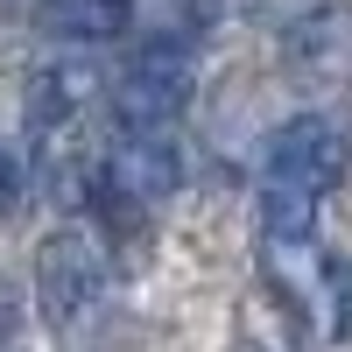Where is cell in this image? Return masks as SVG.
I'll return each instance as SVG.
<instances>
[{
    "label": "cell",
    "mask_w": 352,
    "mask_h": 352,
    "mask_svg": "<svg viewBox=\"0 0 352 352\" xmlns=\"http://www.w3.org/2000/svg\"><path fill=\"white\" fill-rule=\"evenodd\" d=\"M92 92H99V78L85 64H43L36 78H28V134L36 141H64Z\"/></svg>",
    "instance_id": "obj_6"
},
{
    "label": "cell",
    "mask_w": 352,
    "mask_h": 352,
    "mask_svg": "<svg viewBox=\"0 0 352 352\" xmlns=\"http://www.w3.org/2000/svg\"><path fill=\"white\" fill-rule=\"evenodd\" d=\"M345 176V134L324 113H296L268 134L261 148V247H268L275 275H303V261L317 254V204L331 197V184Z\"/></svg>",
    "instance_id": "obj_1"
},
{
    "label": "cell",
    "mask_w": 352,
    "mask_h": 352,
    "mask_svg": "<svg viewBox=\"0 0 352 352\" xmlns=\"http://www.w3.org/2000/svg\"><path fill=\"white\" fill-rule=\"evenodd\" d=\"M282 71L303 92H338L352 85V8L345 0H317L282 28Z\"/></svg>",
    "instance_id": "obj_4"
},
{
    "label": "cell",
    "mask_w": 352,
    "mask_h": 352,
    "mask_svg": "<svg viewBox=\"0 0 352 352\" xmlns=\"http://www.w3.org/2000/svg\"><path fill=\"white\" fill-rule=\"evenodd\" d=\"M176 184H184V155H176L169 134H127L113 155H99V190L134 204V212L176 197Z\"/></svg>",
    "instance_id": "obj_5"
},
{
    "label": "cell",
    "mask_w": 352,
    "mask_h": 352,
    "mask_svg": "<svg viewBox=\"0 0 352 352\" xmlns=\"http://www.w3.org/2000/svg\"><path fill=\"white\" fill-rule=\"evenodd\" d=\"M190 85H197V71H190V50L184 43H141L134 56H127V71L113 78V120H120L127 134H162L176 113L190 106Z\"/></svg>",
    "instance_id": "obj_2"
},
{
    "label": "cell",
    "mask_w": 352,
    "mask_h": 352,
    "mask_svg": "<svg viewBox=\"0 0 352 352\" xmlns=\"http://www.w3.org/2000/svg\"><path fill=\"white\" fill-rule=\"evenodd\" d=\"M14 197H21V155L8 148V141H0V212H8Z\"/></svg>",
    "instance_id": "obj_8"
},
{
    "label": "cell",
    "mask_w": 352,
    "mask_h": 352,
    "mask_svg": "<svg viewBox=\"0 0 352 352\" xmlns=\"http://www.w3.org/2000/svg\"><path fill=\"white\" fill-rule=\"evenodd\" d=\"M36 14H43L50 36H64V43H113V36H127L134 0H43Z\"/></svg>",
    "instance_id": "obj_7"
},
{
    "label": "cell",
    "mask_w": 352,
    "mask_h": 352,
    "mask_svg": "<svg viewBox=\"0 0 352 352\" xmlns=\"http://www.w3.org/2000/svg\"><path fill=\"white\" fill-rule=\"evenodd\" d=\"M36 296L50 324H78L92 317V303L106 296V254L85 226H56L36 247Z\"/></svg>",
    "instance_id": "obj_3"
},
{
    "label": "cell",
    "mask_w": 352,
    "mask_h": 352,
    "mask_svg": "<svg viewBox=\"0 0 352 352\" xmlns=\"http://www.w3.org/2000/svg\"><path fill=\"white\" fill-rule=\"evenodd\" d=\"M232 352H275V345H261V338H240V345H232Z\"/></svg>",
    "instance_id": "obj_9"
}]
</instances>
